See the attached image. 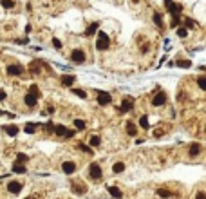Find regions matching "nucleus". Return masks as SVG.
<instances>
[{
    "label": "nucleus",
    "mask_w": 206,
    "mask_h": 199,
    "mask_svg": "<svg viewBox=\"0 0 206 199\" xmlns=\"http://www.w3.org/2000/svg\"><path fill=\"white\" fill-rule=\"evenodd\" d=\"M110 45V40H109V34L103 33V31H98V40H96V49L98 51H107Z\"/></svg>",
    "instance_id": "f257e3e1"
},
{
    "label": "nucleus",
    "mask_w": 206,
    "mask_h": 199,
    "mask_svg": "<svg viewBox=\"0 0 206 199\" xmlns=\"http://www.w3.org/2000/svg\"><path fill=\"white\" fill-rule=\"evenodd\" d=\"M89 176H90L92 181H100V179H101V167H100L98 163H92V165L89 167Z\"/></svg>",
    "instance_id": "f03ea898"
},
{
    "label": "nucleus",
    "mask_w": 206,
    "mask_h": 199,
    "mask_svg": "<svg viewBox=\"0 0 206 199\" xmlns=\"http://www.w3.org/2000/svg\"><path fill=\"white\" fill-rule=\"evenodd\" d=\"M52 130H54L58 136H65V138H72V136L76 134L74 130H69V129H67V127H63V125H54V127H52Z\"/></svg>",
    "instance_id": "7ed1b4c3"
},
{
    "label": "nucleus",
    "mask_w": 206,
    "mask_h": 199,
    "mask_svg": "<svg viewBox=\"0 0 206 199\" xmlns=\"http://www.w3.org/2000/svg\"><path fill=\"white\" fill-rule=\"evenodd\" d=\"M71 60H72L74 63H83V62H85V53H83L81 49H74V51L71 53Z\"/></svg>",
    "instance_id": "20e7f679"
},
{
    "label": "nucleus",
    "mask_w": 206,
    "mask_h": 199,
    "mask_svg": "<svg viewBox=\"0 0 206 199\" xmlns=\"http://www.w3.org/2000/svg\"><path fill=\"white\" fill-rule=\"evenodd\" d=\"M166 103V94L163 92V91H159L154 98H152V105L154 107H161V105H165Z\"/></svg>",
    "instance_id": "39448f33"
},
{
    "label": "nucleus",
    "mask_w": 206,
    "mask_h": 199,
    "mask_svg": "<svg viewBox=\"0 0 206 199\" xmlns=\"http://www.w3.org/2000/svg\"><path fill=\"white\" fill-rule=\"evenodd\" d=\"M110 101H112V98H110L109 92H105V91H98V103H100V105H109Z\"/></svg>",
    "instance_id": "423d86ee"
},
{
    "label": "nucleus",
    "mask_w": 206,
    "mask_h": 199,
    "mask_svg": "<svg viewBox=\"0 0 206 199\" xmlns=\"http://www.w3.org/2000/svg\"><path fill=\"white\" fill-rule=\"evenodd\" d=\"M22 72H24V69L20 65H7V74H11V76H22Z\"/></svg>",
    "instance_id": "0eeeda50"
},
{
    "label": "nucleus",
    "mask_w": 206,
    "mask_h": 199,
    "mask_svg": "<svg viewBox=\"0 0 206 199\" xmlns=\"http://www.w3.org/2000/svg\"><path fill=\"white\" fill-rule=\"evenodd\" d=\"M62 170H63L65 174H72V172L76 170V165H74L72 161H65V163L62 165Z\"/></svg>",
    "instance_id": "6e6552de"
},
{
    "label": "nucleus",
    "mask_w": 206,
    "mask_h": 199,
    "mask_svg": "<svg viewBox=\"0 0 206 199\" xmlns=\"http://www.w3.org/2000/svg\"><path fill=\"white\" fill-rule=\"evenodd\" d=\"M7 190H9L11 194H18V192L22 190V185H20L18 181H11V183L7 185Z\"/></svg>",
    "instance_id": "1a4fd4ad"
},
{
    "label": "nucleus",
    "mask_w": 206,
    "mask_h": 199,
    "mask_svg": "<svg viewBox=\"0 0 206 199\" xmlns=\"http://www.w3.org/2000/svg\"><path fill=\"white\" fill-rule=\"evenodd\" d=\"M107 190H109V194H110L112 197H116V199H121V197H123V192H121L118 187H107Z\"/></svg>",
    "instance_id": "9d476101"
},
{
    "label": "nucleus",
    "mask_w": 206,
    "mask_h": 199,
    "mask_svg": "<svg viewBox=\"0 0 206 199\" xmlns=\"http://www.w3.org/2000/svg\"><path fill=\"white\" fill-rule=\"evenodd\" d=\"M24 101H25V105H27V107H34V105H36V96H34V94H31V92H27Z\"/></svg>",
    "instance_id": "9b49d317"
},
{
    "label": "nucleus",
    "mask_w": 206,
    "mask_h": 199,
    "mask_svg": "<svg viewBox=\"0 0 206 199\" xmlns=\"http://www.w3.org/2000/svg\"><path fill=\"white\" fill-rule=\"evenodd\" d=\"M4 130H5L9 136H16V134H18V127H16V125H5Z\"/></svg>",
    "instance_id": "f8f14e48"
},
{
    "label": "nucleus",
    "mask_w": 206,
    "mask_h": 199,
    "mask_svg": "<svg viewBox=\"0 0 206 199\" xmlns=\"http://www.w3.org/2000/svg\"><path fill=\"white\" fill-rule=\"evenodd\" d=\"M119 109H121L123 112H128V111H132V101H130V100H123Z\"/></svg>",
    "instance_id": "ddd939ff"
},
{
    "label": "nucleus",
    "mask_w": 206,
    "mask_h": 199,
    "mask_svg": "<svg viewBox=\"0 0 206 199\" xmlns=\"http://www.w3.org/2000/svg\"><path fill=\"white\" fill-rule=\"evenodd\" d=\"M127 134H128V136H136V134H138V129H136V125H134L132 121L127 123Z\"/></svg>",
    "instance_id": "4468645a"
},
{
    "label": "nucleus",
    "mask_w": 206,
    "mask_h": 199,
    "mask_svg": "<svg viewBox=\"0 0 206 199\" xmlns=\"http://www.w3.org/2000/svg\"><path fill=\"white\" fill-rule=\"evenodd\" d=\"M98 27H100V25H98L96 22H94V24H90V25L87 27V31H85V33H87V36H92L94 33H98Z\"/></svg>",
    "instance_id": "2eb2a0df"
},
{
    "label": "nucleus",
    "mask_w": 206,
    "mask_h": 199,
    "mask_svg": "<svg viewBox=\"0 0 206 199\" xmlns=\"http://www.w3.org/2000/svg\"><path fill=\"white\" fill-rule=\"evenodd\" d=\"M123 170H125V165H123V163H119V161H118V163H114V165H112V172H114V174H121Z\"/></svg>",
    "instance_id": "dca6fc26"
},
{
    "label": "nucleus",
    "mask_w": 206,
    "mask_h": 199,
    "mask_svg": "<svg viewBox=\"0 0 206 199\" xmlns=\"http://www.w3.org/2000/svg\"><path fill=\"white\" fill-rule=\"evenodd\" d=\"M13 172H16V174H24V172H25L24 163H18V161H16V163L13 165Z\"/></svg>",
    "instance_id": "f3484780"
},
{
    "label": "nucleus",
    "mask_w": 206,
    "mask_h": 199,
    "mask_svg": "<svg viewBox=\"0 0 206 199\" xmlns=\"http://www.w3.org/2000/svg\"><path fill=\"white\" fill-rule=\"evenodd\" d=\"M62 83H63V85H67V87H71V85L74 83V76H71V74L63 76V78H62Z\"/></svg>",
    "instance_id": "a211bd4d"
},
{
    "label": "nucleus",
    "mask_w": 206,
    "mask_h": 199,
    "mask_svg": "<svg viewBox=\"0 0 206 199\" xmlns=\"http://www.w3.org/2000/svg\"><path fill=\"white\" fill-rule=\"evenodd\" d=\"M177 65H179V67H183V69H188V67H192V62H190V60L181 58V60H177Z\"/></svg>",
    "instance_id": "6ab92c4d"
},
{
    "label": "nucleus",
    "mask_w": 206,
    "mask_h": 199,
    "mask_svg": "<svg viewBox=\"0 0 206 199\" xmlns=\"http://www.w3.org/2000/svg\"><path fill=\"white\" fill-rule=\"evenodd\" d=\"M199 152H201V145L199 143H194L192 149H190V156H197Z\"/></svg>",
    "instance_id": "aec40b11"
},
{
    "label": "nucleus",
    "mask_w": 206,
    "mask_h": 199,
    "mask_svg": "<svg viewBox=\"0 0 206 199\" xmlns=\"http://www.w3.org/2000/svg\"><path fill=\"white\" fill-rule=\"evenodd\" d=\"M24 130H25L27 134H34V130H36V125H34V123H27Z\"/></svg>",
    "instance_id": "412c9836"
},
{
    "label": "nucleus",
    "mask_w": 206,
    "mask_h": 199,
    "mask_svg": "<svg viewBox=\"0 0 206 199\" xmlns=\"http://www.w3.org/2000/svg\"><path fill=\"white\" fill-rule=\"evenodd\" d=\"M100 143H101V138L100 136H92L90 138V147H100Z\"/></svg>",
    "instance_id": "4be33fe9"
},
{
    "label": "nucleus",
    "mask_w": 206,
    "mask_h": 199,
    "mask_svg": "<svg viewBox=\"0 0 206 199\" xmlns=\"http://www.w3.org/2000/svg\"><path fill=\"white\" fill-rule=\"evenodd\" d=\"M197 85H199L203 91H206V76H199V78H197Z\"/></svg>",
    "instance_id": "5701e85b"
},
{
    "label": "nucleus",
    "mask_w": 206,
    "mask_h": 199,
    "mask_svg": "<svg viewBox=\"0 0 206 199\" xmlns=\"http://www.w3.org/2000/svg\"><path fill=\"white\" fill-rule=\"evenodd\" d=\"M76 147H78L80 150H83V152H87V154H92V149H90V147H87L85 143H80V145H76Z\"/></svg>",
    "instance_id": "b1692460"
},
{
    "label": "nucleus",
    "mask_w": 206,
    "mask_h": 199,
    "mask_svg": "<svg viewBox=\"0 0 206 199\" xmlns=\"http://www.w3.org/2000/svg\"><path fill=\"white\" fill-rule=\"evenodd\" d=\"M157 196H159V197H170V190H166V188H159V190H157Z\"/></svg>",
    "instance_id": "393cba45"
},
{
    "label": "nucleus",
    "mask_w": 206,
    "mask_h": 199,
    "mask_svg": "<svg viewBox=\"0 0 206 199\" xmlns=\"http://www.w3.org/2000/svg\"><path fill=\"white\" fill-rule=\"evenodd\" d=\"M186 34H188L186 27H179V29H177V36H179V38H186Z\"/></svg>",
    "instance_id": "a878e982"
},
{
    "label": "nucleus",
    "mask_w": 206,
    "mask_h": 199,
    "mask_svg": "<svg viewBox=\"0 0 206 199\" xmlns=\"http://www.w3.org/2000/svg\"><path fill=\"white\" fill-rule=\"evenodd\" d=\"M74 127L80 129V130H83V129H85V121H83V120H74Z\"/></svg>",
    "instance_id": "bb28decb"
},
{
    "label": "nucleus",
    "mask_w": 206,
    "mask_h": 199,
    "mask_svg": "<svg viewBox=\"0 0 206 199\" xmlns=\"http://www.w3.org/2000/svg\"><path fill=\"white\" fill-rule=\"evenodd\" d=\"M139 125H141V129H148V127H150V125H148V120H147V116L139 118Z\"/></svg>",
    "instance_id": "cd10ccee"
},
{
    "label": "nucleus",
    "mask_w": 206,
    "mask_h": 199,
    "mask_svg": "<svg viewBox=\"0 0 206 199\" xmlns=\"http://www.w3.org/2000/svg\"><path fill=\"white\" fill-rule=\"evenodd\" d=\"M0 4H2L5 9H11V7H14V2H13V0H2Z\"/></svg>",
    "instance_id": "c85d7f7f"
},
{
    "label": "nucleus",
    "mask_w": 206,
    "mask_h": 199,
    "mask_svg": "<svg viewBox=\"0 0 206 199\" xmlns=\"http://www.w3.org/2000/svg\"><path fill=\"white\" fill-rule=\"evenodd\" d=\"M72 92H74L76 96H80V98H87V92L81 91V89H72Z\"/></svg>",
    "instance_id": "c756f323"
},
{
    "label": "nucleus",
    "mask_w": 206,
    "mask_h": 199,
    "mask_svg": "<svg viewBox=\"0 0 206 199\" xmlns=\"http://www.w3.org/2000/svg\"><path fill=\"white\" fill-rule=\"evenodd\" d=\"M72 188H74L76 194H85V187H83V185H74Z\"/></svg>",
    "instance_id": "7c9ffc66"
},
{
    "label": "nucleus",
    "mask_w": 206,
    "mask_h": 199,
    "mask_svg": "<svg viewBox=\"0 0 206 199\" xmlns=\"http://www.w3.org/2000/svg\"><path fill=\"white\" fill-rule=\"evenodd\" d=\"M154 22H156V25H159V27L163 25V20H161V14H159V13L154 14Z\"/></svg>",
    "instance_id": "2f4dec72"
},
{
    "label": "nucleus",
    "mask_w": 206,
    "mask_h": 199,
    "mask_svg": "<svg viewBox=\"0 0 206 199\" xmlns=\"http://www.w3.org/2000/svg\"><path fill=\"white\" fill-rule=\"evenodd\" d=\"M29 92H31V94H34L36 98L40 96V91H38V87H36V85H31V87H29Z\"/></svg>",
    "instance_id": "473e14b6"
},
{
    "label": "nucleus",
    "mask_w": 206,
    "mask_h": 199,
    "mask_svg": "<svg viewBox=\"0 0 206 199\" xmlns=\"http://www.w3.org/2000/svg\"><path fill=\"white\" fill-rule=\"evenodd\" d=\"M179 25V14H172V27Z\"/></svg>",
    "instance_id": "72a5a7b5"
},
{
    "label": "nucleus",
    "mask_w": 206,
    "mask_h": 199,
    "mask_svg": "<svg viewBox=\"0 0 206 199\" xmlns=\"http://www.w3.org/2000/svg\"><path fill=\"white\" fill-rule=\"evenodd\" d=\"M27 159H29V158H27L25 154H18V156H16V161H18V163H25Z\"/></svg>",
    "instance_id": "f704fd0d"
},
{
    "label": "nucleus",
    "mask_w": 206,
    "mask_h": 199,
    "mask_svg": "<svg viewBox=\"0 0 206 199\" xmlns=\"http://www.w3.org/2000/svg\"><path fill=\"white\" fill-rule=\"evenodd\" d=\"M52 45H54L56 49H62V42H60L58 38H52Z\"/></svg>",
    "instance_id": "c9c22d12"
},
{
    "label": "nucleus",
    "mask_w": 206,
    "mask_h": 199,
    "mask_svg": "<svg viewBox=\"0 0 206 199\" xmlns=\"http://www.w3.org/2000/svg\"><path fill=\"white\" fill-rule=\"evenodd\" d=\"M195 199H206V194H204V192H197Z\"/></svg>",
    "instance_id": "e433bc0d"
},
{
    "label": "nucleus",
    "mask_w": 206,
    "mask_h": 199,
    "mask_svg": "<svg viewBox=\"0 0 206 199\" xmlns=\"http://www.w3.org/2000/svg\"><path fill=\"white\" fill-rule=\"evenodd\" d=\"M186 27H194V20L188 18V20H186Z\"/></svg>",
    "instance_id": "4c0bfd02"
},
{
    "label": "nucleus",
    "mask_w": 206,
    "mask_h": 199,
    "mask_svg": "<svg viewBox=\"0 0 206 199\" xmlns=\"http://www.w3.org/2000/svg\"><path fill=\"white\" fill-rule=\"evenodd\" d=\"M2 100H5V91L0 89V101H2Z\"/></svg>",
    "instance_id": "58836bf2"
},
{
    "label": "nucleus",
    "mask_w": 206,
    "mask_h": 199,
    "mask_svg": "<svg viewBox=\"0 0 206 199\" xmlns=\"http://www.w3.org/2000/svg\"><path fill=\"white\" fill-rule=\"evenodd\" d=\"M2 114H5V112H4V111H0V116H2Z\"/></svg>",
    "instance_id": "ea45409f"
},
{
    "label": "nucleus",
    "mask_w": 206,
    "mask_h": 199,
    "mask_svg": "<svg viewBox=\"0 0 206 199\" xmlns=\"http://www.w3.org/2000/svg\"><path fill=\"white\" fill-rule=\"evenodd\" d=\"M27 199H31V197H27Z\"/></svg>",
    "instance_id": "a19ab883"
},
{
    "label": "nucleus",
    "mask_w": 206,
    "mask_h": 199,
    "mask_svg": "<svg viewBox=\"0 0 206 199\" xmlns=\"http://www.w3.org/2000/svg\"><path fill=\"white\" fill-rule=\"evenodd\" d=\"M0 2H2V0H0Z\"/></svg>",
    "instance_id": "79ce46f5"
}]
</instances>
